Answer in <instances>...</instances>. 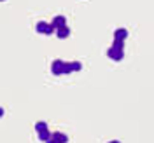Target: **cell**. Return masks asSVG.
Wrapping results in <instances>:
<instances>
[{"label":"cell","mask_w":154,"mask_h":143,"mask_svg":"<svg viewBox=\"0 0 154 143\" xmlns=\"http://www.w3.org/2000/svg\"><path fill=\"white\" fill-rule=\"evenodd\" d=\"M70 65H72V70L74 72H81V68H82L81 61H70Z\"/></svg>","instance_id":"obj_10"},{"label":"cell","mask_w":154,"mask_h":143,"mask_svg":"<svg viewBox=\"0 0 154 143\" xmlns=\"http://www.w3.org/2000/svg\"><path fill=\"white\" fill-rule=\"evenodd\" d=\"M44 129H48V124H46L44 121H38V122H35V131H37V133L44 131Z\"/></svg>","instance_id":"obj_9"},{"label":"cell","mask_w":154,"mask_h":143,"mask_svg":"<svg viewBox=\"0 0 154 143\" xmlns=\"http://www.w3.org/2000/svg\"><path fill=\"white\" fill-rule=\"evenodd\" d=\"M49 25H51V23H46V21H38L37 26H35V30H37L38 33H44V35H48V31H49Z\"/></svg>","instance_id":"obj_4"},{"label":"cell","mask_w":154,"mask_h":143,"mask_svg":"<svg viewBox=\"0 0 154 143\" xmlns=\"http://www.w3.org/2000/svg\"><path fill=\"white\" fill-rule=\"evenodd\" d=\"M46 143H58V142L54 140V138H51V140H49V142H46Z\"/></svg>","instance_id":"obj_13"},{"label":"cell","mask_w":154,"mask_h":143,"mask_svg":"<svg viewBox=\"0 0 154 143\" xmlns=\"http://www.w3.org/2000/svg\"><path fill=\"white\" fill-rule=\"evenodd\" d=\"M128 37V30L126 28H117L114 31V38H119V40H125Z\"/></svg>","instance_id":"obj_5"},{"label":"cell","mask_w":154,"mask_h":143,"mask_svg":"<svg viewBox=\"0 0 154 143\" xmlns=\"http://www.w3.org/2000/svg\"><path fill=\"white\" fill-rule=\"evenodd\" d=\"M53 138H54L58 143H67L68 142V136H67V134H63V133H60V131L53 133Z\"/></svg>","instance_id":"obj_7"},{"label":"cell","mask_w":154,"mask_h":143,"mask_svg":"<svg viewBox=\"0 0 154 143\" xmlns=\"http://www.w3.org/2000/svg\"><path fill=\"white\" fill-rule=\"evenodd\" d=\"M109 143H121V142H117V140H114V142H109Z\"/></svg>","instance_id":"obj_14"},{"label":"cell","mask_w":154,"mask_h":143,"mask_svg":"<svg viewBox=\"0 0 154 143\" xmlns=\"http://www.w3.org/2000/svg\"><path fill=\"white\" fill-rule=\"evenodd\" d=\"M38 134V140L40 142H49L51 138H53V133H49V129H44V131H40V133H37Z\"/></svg>","instance_id":"obj_6"},{"label":"cell","mask_w":154,"mask_h":143,"mask_svg":"<svg viewBox=\"0 0 154 143\" xmlns=\"http://www.w3.org/2000/svg\"><path fill=\"white\" fill-rule=\"evenodd\" d=\"M68 35H70V30H68V26H63V28H58L56 30V37L58 38H67Z\"/></svg>","instance_id":"obj_8"},{"label":"cell","mask_w":154,"mask_h":143,"mask_svg":"<svg viewBox=\"0 0 154 143\" xmlns=\"http://www.w3.org/2000/svg\"><path fill=\"white\" fill-rule=\"evenodd\" d=\"M70 72H74V70H72V65H70V63H65V67H63V73H70Z\"/></svg>","instance_id":"obj_12"},{"label":"cell","mask_w":154,"mask_h":143,"mask_svg":"<svg viewBox=\"0 0 154 143\" xmlns=\"http://www.w3.org/2000/svg\"><path fill=\"white\" fill-rule=\"evenodd\" d=\"M53 26L56 30L67 26V18H65V16H56V18H53Z\"/></svg>","instance_id":"obj_3"},{"label":"cell","mask_w":154,"mask_h":143,"mask_svg":"<svg viewBox=\"0 0 154 143\" xmlns=\"http://www.w3.org/2000/svg\"><path fill=\"white\" fill-rule=\"evenodd\" d=\"M112 46H116V47H119V49H125V40L114 38V44H112Z\"/></svg>","instance_id":"obj_11"},{"label":"cell","mask_w":154,"mask_h":143,"mask_svg":"<svg viewBox=\"0 0 154 143\" xmlns=\"http://www.w3.org/2000/svg\"><path fill=\"white\" fill-rule=\"evenodd\" d=\"M63 67H65V61L54 59V61L51 63V72H53V75H63Z\"/></svg>","instance_id":"obj_2"},{"label":"cell","mask_w":154,"mask_h":143,"mask_svg":"<svg viewBox=\"0 0 154 143\" xmlns=\"http://www.w3.org/2000/svg\"><path fill=\"white\" fill-rule=\"evenodd\" d=\"M125 49H119L116 47V46H110L109 51H107V56L110 58V59H114V61H121L123 58H125V52H123Z\"/></svg>","instance_id":"obj_1"}]
</instances>
